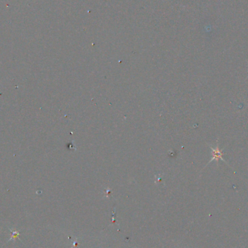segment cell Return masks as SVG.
<instances>
[{
	"label": "cell",
	"instance_id": "cell-1",
	"mask_svg": "<svg viewBox=\"0 0 248 248\" xmlns=\"http://www.w3.org/2000/svg\"><path fill=\"white\" fill-rule=\"evenodd\" d=\"M211 149H212V155H213V158H212L211 160H210V162H211V161L213 160H215L216 161V162H218L219 160H223V158H222V155H223V153L221 152V150H220V149H219L218 145L216 146V147H213V146H211Z\"/></svg>",
	"mask_w": 248,
	"mask_h": 248
},
{
	"label": "cell",
	"instance_id": "cell-2",
	"mask_svg": "<svg viewBox=\"0 0 248 248\" xmlns=\"http://www.w3.org/2000/svg\"><path fill=\"white\" fill-rule=\"evenodd\" d=\"M10 231H11V235H10V239L8 240V242H10V241L12 240V239H19V236H20V232L18 231L17 230H15V229H10Z\"/></svg>",
	"mask_w": 248,
	"mask_h": 248
}]
</instances>
